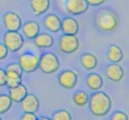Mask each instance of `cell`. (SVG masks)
I'll list each match as a JSON object with an SVG mask.
<instances>
[{
	"instance_id": "6da1fadb",
	"label": "cell",
	"mask_w": 129,
	"mask_h": 120,
	"mask_svg": "<svg viewBox=\"0 0 129 120\" xmlns=\"http://www.w3.org/2000/svg\"><path fill=\"white\" fill-rule=\"evenodd\" d=\"M118 24L117 14L108 8L100 9L95 16V26L98 30L102 32H114L118 28Z\"/></svg>"
},
{
	"instance_id": "7a4b0ae2",
	"label": "cell",
	"mask_w": 129,
	"mask_h": 120,
	"mask_svg": "<svg viewBox=\"0 0 129 120\" xmlns=\"http://www.w3.org/2000/svg\"><path fill=\"white\" fill-rule=\"evenodd\" d=\"M88 103L91 113L97 117L104 116L112 108L110 97L103 91H96L93 93L89 97Z\"/></svg>"
},
{
	"instance_id": "3957f363",
	"label": "cell",
	"mask_w": 129,
	"mask_h": 120,
	"mask_svg": "<svg viewBox=\"0 0 129 120\" xmlns=\"http://www.w3.org/2000/svg\"><path fill=\"white\" fill-rule=\"evenodd\" d=\"M38 68L44 74H53L60 68V61L53 52H44L39 58Z\"/></svg>"
},
{
	"instance_id": "277c9868",
	"label": "cell",
	"mask_w": 129,
	"mask_h": 120,
	"mask_svg": "<svg viewBox=\"0 0 129 120\" xmlns=\"http://www.w3.org/2000/svg\"><path fill=\"white\" fill-rule=\"evenodd\" d=\"M3 41L9 52H16L21 50L24 44V37L19 32L7 31L4 34Z\"/></svg>"
},
{
	"instance_id": "5b68a950",
	"label": "cell",
	"mask_w": 129,
	"mask_h": 120,
	"mask_svg": "<svg viewBox=\"0 0 129 120\" xmlns=\"http://www.w3.org/2000/svg\"><path fill=\"white\" fill-rule=\"evenodd\" d=\"M58 48L65 54H71L77 52L80 46V42L76 36L63 34L58 40Z\"/></svg>"
},
{
	"instance_id": "8992f818",
	"label": "cell",
	"mask_w": 129,
	"mask_h": 120,
	"mask_svg": "<svg viewBox=\"0 0 129 120\" xmlns=\"http://www.w3.org/2000/svg\"><path fill=\"white\" fill-rule=\"evenodd\" d=\"M18 64L23 72L31 73L36 71L39 65V57L32 52H25L18 57Z\"/></svg>"
},
{
	"instance_id": "52a82bcc",
	"label": "cell",
	"mask_w": 129,
	"mask_h": 120,
	"mask_svg": "<svg viewBox=\"0 0 129 120\" xmlns=\"http://www.w3.org/2000/svg\"><path fill=\"white\" fill-rule=\"evenodd\" d=\"M77 81L78 75L74 70L66 69L58 74V82L62 88L72 89L76 86Z\"/></svg>"
},
{
	"instance_id": "ba28073f",
	"label": "cell",
	"mask_w": 129,
	"mask_h": 120,
	"mask_svg": "<svg viewBox=\"0 0 129 120\" xmlns=\"http://www.w3.org/2000/svg\"><path fill=\"white\" fill-rule=\"evenodd\" d=\"M4 27L7 31L18 32L22 28V20L17 13L14 12H8L4 14Z\"/></svg>"
},
{
	"instance_id": "9c48e42d",
	"label": "cell",
	"mask_w": 129,
	"mask_h": 120,
	"mask_svg": "<svg viewBox=\"0 0 129 120\" xmlns=\"http://www.w3.org/2000/svg\"><path fill=\"white\" fill-rule=\"evenodd\" d=\"M89 6L86 0H67L65 8L68 13L73 16H79L88 10Z\"/></svg>"
},
{
	"instance_id": "30bf717a",
	"label": "cell",
	"mask_w": 129,
	"mask_h": 120,
	"mask_svg": "<svg viewBox=\"0 0 129 120\" xmlns=\"http://www.w3.org/2000/svg\"><path fill=\"white\" fill-rule=\"evenodd\" d=\"M105 74L112 82H120L124 76V70L118 63H110L105 68Z\"/></svg>"
},
{
	"instance_id": "8fae6325",
	"label": "cell",
	"mask_w": 129,
	"mask_h": 120,
	"mask_svg": "<svg viewBox=\"0 0 129 120\" xmlns=\"http://www.w3.org/2000/svg\"><path fill=\"white\" fill-rule=\"evenodd\" d=\"M60 30L63 34L76 36L79 31V24L73 17H66L61 20Z\"/></svg>"
},
{
	"instance_id": "7c38bea8",
	"label": "cell",
	"mask_w": 129,
	"mask_h": 120,
	"mask_svg": "<svg viewBox=\"0 0 129 120\" xmlns=\"http://www.w3.org/2000/svg\"><path fill=\"white\" fill-rule=\"evenodd\" d=\"M21 103V108L24 113H34L38 111L40 107V101L34 94H28Z\"/></svg>"
},
{
	"instance_id": "4fadbf2b",
	"label": "cell",
	"mask_w": 129,
	"mask_h": 120,
	"mask_svg": "<svg viewBox=\"0 0 129 120\" xmlns=\"http://www.w3.org/2000/svg\"><path fill=\"white\" fill-rule=\"evenodd\" d=\"M44 26L48 32L57 33L60 30L61 20L56 14H49L44 18Z\"/></svg>"
},
{
	"instance_id": "5bb4252c",
	"label": "cell",
	"mask_w": 129,
	"mask_h": 120,
	"mask_svg": "<svg viewBox=\"0 0 129 120\" xmlns=\"http://www.w3.org/2000/svg\"><path fill=\"white\" fill-rule=\"evenodd\" d=\"M22 28L24 36L29 40H34L40 34V25L34 20L25 22V24L22 26Z\"/></svg>"
},
{
	"instance_id": "9a60e30c",
	"label": "cell",
	"mask_w": 129,
	"mask_h": 120,
	"mask_svg": "<svg viewBox=\"0 0 129 120\" xmlns=\"http://www.w3.org/2000/svg\"><path fill=\"white\" fill-rule=\"evenodd\" d=\"M28 94V89L22 84L19 85L18 86L13 88L9 89L8 95L14 103H21Z\"/></svg>"
},
{
	"instance_id": "2e32d148",
	"label": "cell",
	"mask_w": 129,
	"mask_h": 120,
	"mask_svg": "<svg viewBox=\"0 0 129 120\" xmlns=\"http://www.w3.org/2000/svg\"><path fill=\"white\" fill-rule=\"evenodd\" d=\"M106 57L110 63H119L124 58V53L120 46L117 44H112L109 46Z\"/></svg>"
},
{
	"instance_id": "e0dca14e",
	"label": "cell",
	"mask_w": 129,
	"mask_h": 120,
	"mask_svg": "<svg viewBox=\"0 0 129 120\" xmlns=\"http://www.w3.org/2000/svg\"><path fill=\"white\" fill-rule=\"evenodd\" d=\"M34 44L38 48L47 49L54 45V39L48 33H40L34 38Z\"/></svg>"
},
{
	"instance_id": "ac0fdd59",
	"label": "cell",
	"mask_w": 129,
	"mask_h": 120,
	"mask_svg": "<svg viewBox=\"0 0 129 120\" xmlns=\"http://www.w3.org/2000/svg\"><path fill=\"white\" fill-rule=\"evenodd\" d=\"M30 6L36 16H40L46 13L50 8V0H30Z\"/></svg>"
},
{
	"instance_id": "d6986e66",
	"label": "cell",
	"mask_w": 129,
	"mask_h": 120,
	"mask_svg": "<svg viewBox=\"0 0 129 120\" xmlns=\"http://www.w3.org/2000/svg\"><path fill=\"white\" fill-rule=\"evenodd\" d=\"M85 82L88 88L94 91L100 90L104 85V80L102 76L95 72L90 73L87 76Z\"/></svg>"
},
{
	"instance_id": "ffe728a7",
	"label": "cell",
	"mask_w": 129,
	"mask_h": 120,
	"mask_svg": "<svg viewBox=\"0 0 129 120\" xmlns=\"http://www.w3.org/2000/svg\"><path fill=\"white\" fill-rule=\"evenodd\" d=\"M80 62L83 68L87 70H92L98 66V58L94 54L86 52L81 55Z\"/></svg>"
},
{
	"instance_id": "44dd1931",
	"label": "cell",
	"mask_w": 129,
	"mask_h": 120,
	"mask_svg": "<svg viewBox=\"0 0 129 120\" xmlns=\"http://www.w3.org/2000/svg\"><path fill=\"white\" fill-rule=\"evenodd\" d=\"M6 84L9 89L13 88L19 85L22 84V74L18 72L12 71V70H6Z\"/></svg>"
},
{
	"instance_id": "7402d4cb",
	"label": "cell",
	"mask_w": 129,
	"mask_h": 120,
	"mask_svg": "<svg viewBox=\"0 0 129 120\" xmlns=\"http://www.w3.org/2000/svg\"><path fill=\"white\" fill-rule=\"evenodd\" d=\"M89 97L85 91H78L73 95V101L75 104L78 107L85 106L88 103Z\"/></svg>"
},
{
	"instance_id": "603a6c76",
	"label": "cell",
	"mask_w": 129,
	"mask_h": 120,
	"mask_svg": "<svg viewBox=\"0 0 129 120\" xmlns=\"http://www.w3.org/2000/svg\"><path fill=\"white\" fill-rule=\"evenodd\" d=\"M13 101L8 95L0 94V115L4 114L12 107Z\"/></svg>"
},
{
	"instance_id": "cb8c5ba5",
	"label": "cell",
	"mask_w": 129,
	"mask_h": 120,
	"mask_svg": "<svg viewBox=\"0 0 129 120\" xmlns=\"http://www.w3.org/2000/svg\"><path fill=\"white\" fill-rule=\"evenodd\" d=\"M52 120H72L71 115L66 109L56 111L52 115Z\"/></svg>"
},
{
	"instance_id": "d4e9b609",
	"label": "cell",
	"mask_w": 129,
	"mask_h": 120,
	"mask_svg": "<svg viewBox=\"0 0 129 120\" xmlns=\"http://www.w3.org/2000/svg\"><path fill=\"white\" fill-rule=\"evenodd\" d=\"M110 120H129L128 116L122 111H116L112 114Z\"/></svg>"
},
{
	"instance_id": "484cf974",
	"label": "cell",
	"mask_w": 129,
	"mask_h": 120,
	"mask_svg": "<svg viewBox=\"0 0 129 120\" xmlns=\"http://www.w3.org/2000/svg\"><path fill=\"white\" fill-rule=\"evenodd\" d=\"M6 70H12V71H14V72H18L20 74H23V70H22L21 66H20V64L16 62H14V63H10V64H8L7 66L6 67Z\"/></svg>"
},
{
	"instance_id": "4316f807",
	"label": "cell",
	"mask_w": 129,
	"mask_h": 120,
	"mask_svg": "<svg viewBox=\"0 0 129 120\" xmlns=\"http://www.w3.org/2000/svg\"><path fill=\"white\" fill-rule=\"evenodd\" d=\"M9 50L6 48L5 44L2 42H0V60H4L8 56Z\"/></svg>"
},
{
	"instance_id": "83f0119b",
	"label": "cell",
	"mask_w": 129,
	"mask_h": 120,
	"mask_svg": "<svg viewBox=\"0 0 129 120\" xmlns=\"http://www.w3.org/2000/svg\"><path fill=\"white\" fill-rule=\"evenodd\" d=\"M38 117L34 113H24L20 120H38Z\"/></svg>"
},
{
	"instance_id": "f1b7e54d",
	"label": "cell",
	"mask_w": 129,
	"mask_h": 120,
	"mask_svg": "<svg viewBox=\"0 0 129 120\" xmlns=\"http://www.w3.org/2000/svg\"><path fill=\"white\" fill-rule=\"evenodd\" d=\"M107 1L108 0H86L89 6H92V7H98V6H102L106 2H107Z\"/></svg>"
},
{
	"instance_id": "f546056e",
	"label": "cell",
	"mask_w": 129,
	"mask_h": 120,
	"mask_svg": "<svg viewBox=\"0 0 129 120\" xmlns=\"http://www.w3.org/2000/svg\"><path fill=\"white\" fill-rule=\"evenodd\" d=\"M6 72L5 69L0 68V87L6 86Z\"/></svg>"
},
{
	"instance_id": "4dcf8cb0",
	"label": "cell",
	"mask_w": 129,
	"mask_h": 120,
	"mask_svg": "<svg viewBox=\"0 0 129 120\" xmlns=\"http://www.w3.org/2000/svg\"><path fill=\"white\" fill-rule=\"evenodd\" d=\"M38 120H52L51 118H49V117H42L40 118H38Z\"/></svg>"
},
{
	"instance_id": "1f68e13d",
	"label": "cell",
	"mask_w": 129,
	"mask_h": 120,
	"mask_svg": "<svg viewBox=\"0 0 129 120\" xmlns=\"http://www.w3.org/2000/svg\"><path fill=\"white\" fill-rule=\"evenodd\" d=\"M0 120H3V119H2V117H1V116H0Z\"/></svg>"
}]
</instances>
